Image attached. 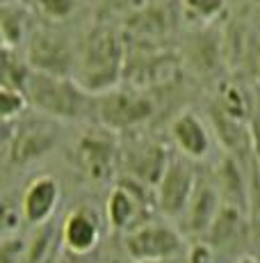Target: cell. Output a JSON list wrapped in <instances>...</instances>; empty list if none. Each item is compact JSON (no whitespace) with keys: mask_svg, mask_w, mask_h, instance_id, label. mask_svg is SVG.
<instances>
[{"mask_svg":"<svg viewBox=\"0 0 260 263\" xmlns=\"http://www.w3.org/2000/svg\"><path fill=\"white\" fill-rule=\"evenodd\" d=\"M23 92L39 115L53 121H78L94 110V96L71 76H55L32 69Z\"/></svg>","mask_w":260,"mask_h":263,"instance_id":"6da1fadb","label":"cell"},{"mask_svg":"<svg viewBox=\"0 0 260 263\" xmlns=\"http://www.w3.org/2000/svg\"><path fill=\"white\" fill-rule=\"evenodd\" d=\"M123 69V44L114 30L98 25L89 30L76 60V80L92 96L117 87Z\"/></svg>","mask_w":260,"mask_h":263,"instance_id":"7a4b0ae2","label":"cell"},{"mask_svg":"<svg viewBox=\"0 0 260 263\" xmlns=\"http://www.w3.org/2000/svg\"><path fill=\"white\" fill-rule=\"evenodd\" d=\"M153 101L139 87H117L94 96V115L107 130H130L153 117Z\"/></svg>","mask_w":260,"mask_h":263,"instance_id":"3957f363","label":"cell"},{"mask_svg":"<svg viewBox=\"0 0 260 263\" xmlns=\"http://www.w3.org/2000/svg\"><path fill=\"white\" fill-rule=\"evenodd\" d=\"M123 250L135 263L181 259L185 240L174 224L162 220H148L137 229L128 231L123 238Z\"/></svg>","mask_w":260,"mask_h":263,"instance_id":"277c9868","label":"cell"},{"mask_svg":"<svg viewBox=\"0 0 260 263\" xmlns=\"http://www.w3.org/2000/svg\"><path fill=\"white\" fill-rule=\"evenodd\" d=\"M199 185L194 160L185 156H171L162 179L156 188V204L167 217H181L187 211L192 195Z\"/></svg>","mask_w":260,"mask_h":263,"instance_id":"5b68a950","label":"cell"},{"mask_svg":"<svg viewBox=\"0 0 260 263\" xmlns=\"http://www.w3.org/2000/svg\"><path fill=\"white\" fill-rule=\"evenodd\" d=\"M53 124H57V121L44 117V115L16 119L14 135L7 142L9 163L18 165V167H26V165L34 163V160L44 158L55 146V140H57V128Z\"/></svg>","mask_w":260,"mask_h":263,"instance_id":"8992f818","label":"cell"},{"mask_svg":"<svg viewBox=\"0 0 260 263\" xmlns=\"http://www.w3.org/2000/svg\"><path fill=\"white\" fill-rule=\"evenodd\" d=\"M148 188L133 179H119L107 199V220L114 231H128L153 220L148 215Z\"/></svg>","mask_w":260,"mask_h":263,"instance_id":"52a82bcc","label":"cell"},{"mask_svg":"<svg viewBox=\"0 0 260 263\" xmlns=\"http://www.w3.org/2000/svg\"><path fill=\"white\" fill-rule=\"evenodd\" d=\"M28 62L34 71H46L55 76H69L76 69V50L57 32L39 30L30 39Z\"/></svg>","mask_w":260,"mask_h":263,"instance_id":"ba28073f","label":"cell"},{"mask_svg":"<svg viewBox=\"0 0 260 263\" xmlns=\"http://www.w3.org/2000/svg\"><path fill=\"white\" fill-rule=\"evenodd\" d=\"M169 160L171 156L167 154V149L153 140H135L121 151V163L128 172V179L146 185L153 192H156Z\"/></svg>","mask_w":260,"mask_h":263,"instance_id":"9c48e42d","label":"cell"},{"mask_svg":"<svg viewBox=\"0 0 260 263\" xmlns=\"http://www.w3.org/2000/svg\"><path fill=\"white\" fill-rule=\"evenodd\" d=\"M121 158V149L103 130H87L76 144V160L80 170L96 181H105Z\"/></svg>","mask_w":260,"mask_h":263,"instance_id":"30bf717a","label":"cell"},{"mask_svg":"<svg viewBox=\"0 0 260 263\" xmlns=\"http://www.w3.org/2000/svg\"><path fill=\"white\" fill-rule=\"evenodd\" d=\"M101 220L89 206H78L62 222V242L73 256H84L96 250L101 240Z\"/></svg>","mask_w":260,"mask_h":263,"instance_id":"8fae6325","label":"cell"},{"mask_svg":"<svg viewBox=\"0 0 260 263\" xmlns=\"http://www.w3.org/2000/svg\"><path fill=\"white\" fill-rule=\"evenodd\" d=\"M171 140L176 144V149L181 151V156L189 160H201L210 154V146H212V140H210V133L203 124V119L199 117L192 110H185L176 119L171 121Z\"/></svg>","mask_w":260,"mask_h":263,"instance_id":"7c38bea8","label":"cell"},{"mask_svg":"<svg viewBox=\"0 0 260 263\" xmlns=\"http://www.w3.org/2000/svg\"><path fill=\"white\" fill-rule=\"evenodd\" d=\"M59 181L55 176H39L26 188L21 199V213L30 224H46L59 204Z\"/></svg>","mask_w":260,"mask_h":263,"instance_id":"4fadbf2b","label":"cell"},{"mask_svg":"<svg viewBox=\"0 0 260 263\" xmlns=\"http://www.w3.org/2000/svg\"><path fill=\"white\" fill-rule=\"evenodd\" d=\"M222 213V195L219 188L212 185L210 181H199L197 190L192 195L187 211H185V222H187V229L192 234L201 236V234H210L214 220Z\"/></svg>","mask_w":260,"mask_h":263,"instance_id":"5bb4252c","label":"cell"},{"mask_svg":"<svg viewBox=\"0 0 260 263\" xmlns=\"http://www.w3.org/2000/svg\"><path fill=\"white\" fill-rule=\"evenodd\" d=\"M30 73H32V67H30L28 60H23L16 48L5 46L3 48V85L26 89Z\"/></svg>","mask_w":260,"mask_h":263,"instance_id":"9a60e30c","label":"cell"},{"mask_svg":"<svg viewBox=\"0 0 260 263\" xmlns=\"http://www.w3.org/2000/svg\"><path fill=\"white\" fill-rule=\"evenodd\" d=\"M28 96L23 89H16V87H7L3 85L0 87V115H3V121L5 124H12L14 119H18L28 108Z\"/></svg>","mask_w":260,"mask_h":263,"instance_id":"2e32d148","label":"cell"},{"mask_svg":"<svg viewBox=\"0 0 260 263\" xmlns=\"http://www.w3.org/2000/svg\"><path fill=\"white\" fill-rule=\"evenodd\" d=\"M41 9L48 14V16H55V18H64L71 9L73 0H39Z\"/></svg>","mask_w":260,"mask_h":263,"instance_id":"e0dca14e","label":"cell"},{"mask_svg":"<svg viewBox=\"0 0 260 263\" xmlns=\"http://www.w3.org/2000/svg\"><path fill=\"white\" fill-rule=\"evenodd\" d=\"M187 263H212V247L208 242H194L187 252Z\"/></svg>","mask_w":260,"mask_h":263,"instance_id":"ac0fdd59","label":"cell"},{"mask_svg":"<svg viewBox=\"0 0 260 263\" xmlns=\"http://www.w3.org/2000/svg\"><path fill=\"white\" fill-rule=\"evenodd\" d=\"M187 5L189 7H194V9H199V12H214V9L222 5V0H187Z\"/></svg>","mask_w":260,"mask_h":263,"instance_id":"d6986e66","label":"cell"},{"mask_svg":"<svg viewBox=\"0 0 260 263\" xmlns=\"http://www.w3.org/2000/svg\"><path fill=\"white\" fill-rule=\"evenodd\" d=\"M144 263H187L183 259H164V261H144Z\"/></svg>","mask_w":260,"mask_h":263,"instance_id":"ffe728a7","label":"cell"},{"mask_svg":"<svg viewBox=\"0 0 260 263\" xmlns=\"http://www.w3.org/2000/svg\"><path fill=\"white\" fill-rule=\"evenodd\" d=\"M237 263H260V261H256V259H249V256H244V259H240Z\"/></svg>","mask_w":260,"mask_h":263,"instance_id":"44dd1931","label":"cell"}]
</instances>
